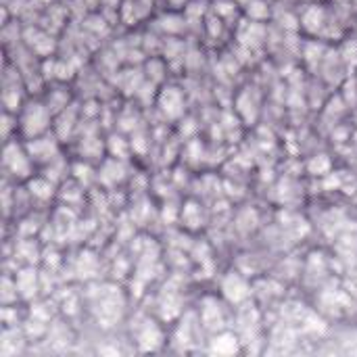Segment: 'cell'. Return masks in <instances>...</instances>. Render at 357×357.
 Instances as JSON below:
<instances>
[{"label":"cell","instance_id":"5","mask_svg":"<svg viewBox=\"0 0 357 357\" xmlns=\"http://www.w3.org/2000/svg\"><path fill=\"white\" fill-rule=\"evenodd\" d=\"M161 107H163V111H165L167 115H172V117L180 115L182 107H184V100H182L180 92L174 90V88H172V90H167L165 94H163V99H161Z\"/></svg>","mask_w":357,"mask_h":357},{"label":"cell","instance_id":"1","mask_svg":"<svg viewBox=\"0 0 357 357\" xmlns=\"http://www.w3.org/2000/svg\"><path fill=\"white\" fill-rule=\"evenodd\" d=\"M221 291L224 297L232 303H244L251 297V286L238 272H230L221 282Z\"/></svg>","mask_w":357,"mask_h":357},{"label":"cell","instance_id":"2","mask_svg":"<svg viewBox=\"0 0 357 357\" xmlns=\"http://www.w3.org/2000/svg\"><path fill=\"white\" fill-rule=\"evenodd\" d=\"M200 319L207 328H221L224 324V309L215 299H205L203 307H200Z\"/></svg>","mask_w":357,"mask_h":357},{"label":"cell","instance_id":"3","mask_svg":"<svg viewBox=\"0 0 357 357\" xmlns=\"http://www.w3.org/2000/svg\"><path fill=\"white\" fill-rule=\"evenodd\" d=\"M46 123H48V115H46V111H44L42 105H34V109H29L27 115L23 117V128L27 130L29 136H32V134L38 136L40 132H44Z\"/></svg>","mask_w":357,"mask_h":357},{"label":"cell","instance_id":"4","mask_svg":"<svg viewBox=\"0 0 357 357\" xmlns=\"http://www.w3.org/2000/svg\"><path fill=\"white\" fill-rule=\"evenodd\" d=\"M211 347H213V351L219 353V355L236 353L238 351V338L232 332H219L218 337L211 340Z\"/></svg>","mask_w":357,"mask_h":357}]
</instances>
